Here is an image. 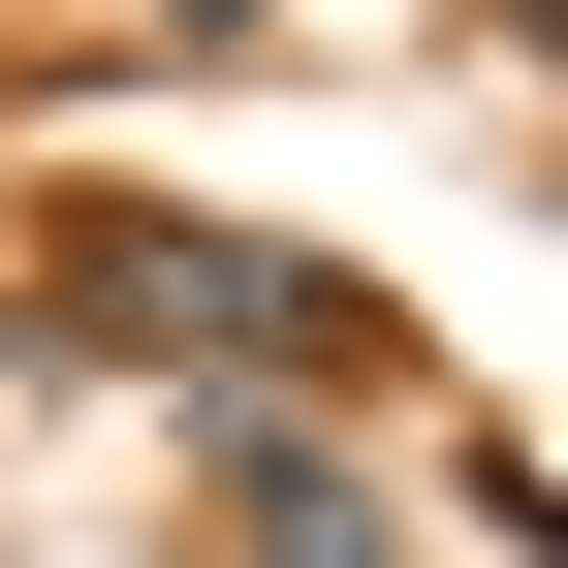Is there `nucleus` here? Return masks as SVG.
Instances as JSON below:
<instances>
[{"instance_id":"obj_1","label":"nucleus","mask_w":568,"mask_h":568,"mask_svg":"<svg viewBox=\"0 0 568 568\" xmlns=\"http://www.w3.org/2000/svg\"><path fill=\"white\" fill-rule=\"evenodd\" d=\"M32 316H63V347H159L190 410H222V379H253V410H316V379L379 410V379H410L379 284H316V253H253V222H159V190H63V222H32Z\"/></svg>"},{"instance_id":"obj_3","label":"nucleus","mask_w":568,"mask_h":568,"mask_svg":"<svg viewBox=\"0 0 568 568\" xmlns=\"http://www.w3.org/2000/svg\"><path fill=\"white\" fill-rule=\"evenodd\" d=\"M159 32H253V0H159Z\"/></svg>"},{"instance_id":"obj_2","label":"nucleus","mask_w":568,"mask_h":568,"mask_svg":"<svg viewBox=\"0 0 568 568\" xmlns=\"http://www.w3.org/2000/svg\"><path fill=\"white\" fill-rule=\"evenodd\" d=\"M190 537L222 568H410V506H379V443H316V410H190Z\"/></svg>"}]
</instances>
